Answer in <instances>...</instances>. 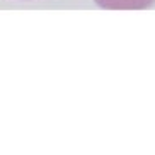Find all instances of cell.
<instances>
[{"mask_svg": "<svg viewBox=\"0 0 155 155\" xmlns=\"http://www.w3.org/2000/svg\"><path fill=\"white\" fill-rule=\"evenodd\" d=\"M99 7L111 10H138L147 9L153 4L155 0H94Z\"/></svg>", "mask_w": 155, "mask_h": 155, "instance_id": "cell-1", "label": "cell"}]
</instances>
